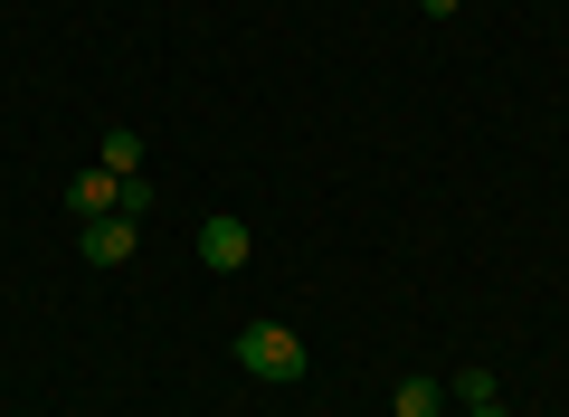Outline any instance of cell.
I'll list each match as a JSON object with an SVG mask.
<instances>
[{"label": "cell", "mask_w": 569, "mask_h": 417, "mask_svg": "<svg viewBox=\"0 0 569 417\" xmlns=\"http://www.w3.org/2000/svg\"><path fill=\"white\" fill-rule=\"evenodd\" d=\"M238 370H247V379H276V389H295L313 360H305V341L284 332V322H247V332H238Z\"/></svg>", "instance_id": "obj_1"}, {"label": "cell", "mask_w": 569, "mask_h": 417, "mask_svg": "<svg viewBox=\"0 0 569 417\" xmlns=\"http://www.w3.org/2000/svg\"><path fill=\"white\" fill-rule=\"evenodd\" d=\"M247 247H257V238H247L238 209H209V219H200V266H209V276H238Z\"/></svg>", "instance_id": "obj_2"}, {"label": "cell", "mask_w": 569, "mask_h": 417, "mask_svg": "<svg viewBox=\"0 0 569 417\" xmlns=\"http://www.w3.org/2000/svg\"><path fill=\"white\" fill-rule=\"evenodd\" d=\"M86 266H133V247H142V219H123V209H104V219H86Z\"/></svg>", "instance_id": "obj_3"}, {"label": "cell", "mask_w": 569, "mask_h": 417, "mask_svg": "<svg viewBox=\"0 0 569 417\" xmlns=\"http://www.w3.org/2000/svg\"><path fill=\"white\" fill-rule=\"evenodd\" d=\"M437 408H447V389H437L427 370H408L399 389H389V417H437Z\"/></svg>", "instance_id": "obj_4"}, {"label": "cell", "mask_w": 569, "mask_h": 417, "mask_svg": "<svg viewBox=\"0 0 569 417\" xmlns=\"http://www.w3.org/2000/svg\"><path fill=\"white\" fill-rule=\"evenodd\" d=\"M447 398H456V408H493V398H503V379H493L485 360H466V370L447 379Z\"/></svg>", "instance_id": "obj_5"}, {"label": "cell", "mask_w": 569, "mask_h": 417, "mask_svg": "<svg viewBox=\"0 0 569 417\" xmlns=\"http://www.w3.org/2000/svg\"><path fill=\"white\" fill-rule=\"evenodd\" d=\"M114 190H123V180H114V171H86V180H77V190H67V199H77L86 219H104V209H114Z\"/></svg>", "instance_id": "obj_6"}, {"label": "cell", "mask_w": 569, "mask_h": 417, "mask_svg": "<svg viewBox=\"0 0 569 417\" xmlns=\"http://www.w3.org/2000/svg\"><path fill=\"white\" fill-rule=\"evenodd\" d=\"M96 171L133 180V171H142V133H104V161H96Z\"/></svg>", "instance_id": "obj_7"}, {"label": "cell", "mask_w": 569, "mask_h": 417, "mask_svg": "<svg viewBox=\"0 0 569 417\" xmlns=\"http://www.w3.org/2000/svg\"><path fill=\"white\" fill-rule=\"evenodd\" d=\"M418 10H427V20H456V10H466V0H418Z\"/></svg>", "instance_id": "obj_8"}, {"label": "cell", "mask_w": 569, "mask_h": 417, "mask_svg": "<svg viewBox=\"0 0 569 417\" xmlns=\"http://www.w3.org/2000/svg\"><path fill=\"white\" fill-rule=\"evenodd\" d=\"M466 417H503V398H493V408H466Z\"/></svg>", "instance_id": "obj_9"}]
</instances>
